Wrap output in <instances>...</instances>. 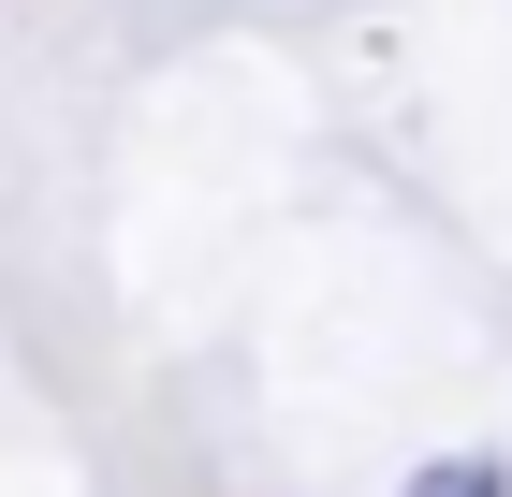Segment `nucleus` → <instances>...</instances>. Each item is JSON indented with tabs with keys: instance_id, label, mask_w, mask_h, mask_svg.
Listing matches in <instances>:
<instances>
[{
	"instance_id": "obj_1",
	"label": "nucleus",
	"mask_w": 512,
	"mask_h": 497,
	"mask_svg": "<svg viewBox=\"0 0 512 497\" xmlns=\"http://www.w3.org/2000/svg\"><path fill=\"white\" fill-rule=\"evenodd\" d=\"M410 497H512V483H498V454H439Z\"/></svg>"
}]
</instances>
